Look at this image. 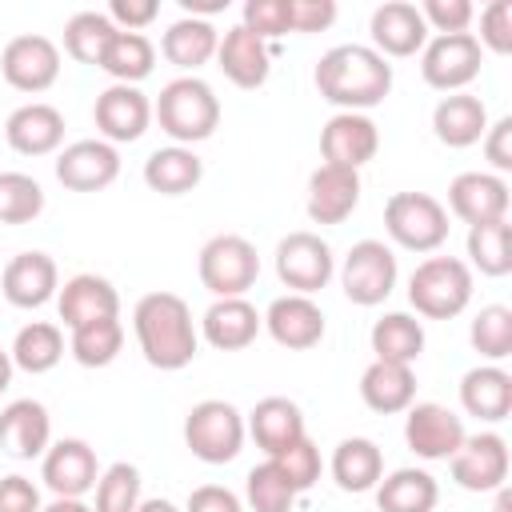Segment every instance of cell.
I'll list each match as a JSON object with an SVG mask.
<instances>
[{
	"instance_id": "38",
	"label": "cell",
	"mask_w": 512,
	"mask_h": 512,
	"mask_svg": "<svg viewBox=\"0 0 512 512\" xmlns=\"http://www.w3.org/2000/svg\"><path fill=\"white\" fill-rule=\"evenodd\" d=\"M152 64H156L152 40L144 32H120V28H116V36H112V44L104 48V60H100V68L116 84H140L152 72Z\"/></svg>"
},
{
	"instance_id": "14",
	"label": "cell",
	"mask_w": 512,
	"mask_h": 512,
	"mask_svg": "<svg viewBox=\"0 0 512 512\" xmlns=\"http://www.w3.org/2000/svg\"><path fill=\"white\" fill-rule=\"evenodd\" d=\"M404 440L420 460H452V452L464 444V420L444 404H408L404 416Z\"/></svg>"
},
{
	"instance_id": "58",
	"label": "cell",
	"mask_w": 512,
	"mask_h": 512,
	"mask_svg": "<svg viewBox=\"0 0 512 512\" xmlns=\"http://www.w3.org/2000/svg\"><path fill=\"white\" fill-rule=\"evenodd\" d=\"M136 512H180V508H176L172 500H160V496H156V500H140Z\"/></svg>"
},
{
	"instance_id": "30",
	"label": "cell",
	"mask_w": 512,
	"mask_h": 512,
	"mask_svg": "<svg viewBox=\"0 0 512 512\" xmlns=\"http://www.w3.org/2000/svg\"><path fill=\"white\" fill-rule=\"evenodd\" d=\"M360 400L380 412V416H392V412H408V404L416 400V376H412V364H388V360H372L360 376Z\"/></svg>"
},
{
	"instance_id": "32",
	"label": "cell",
	"mask_w": 512,
	"mask_h": 512,
	"mask_svg": "<svg viewBox=\"0 0 512 512\" xmlns=\"http://www.w3.org/2000/svg\"><path fill=\"white\" fill-rule=\"evenodd\" d=\"M216 44H220V32L208 24V20H196V16H180L176 24H168V32L160 36V52L168 64H176L180 72H196L204 68L212 56H216Z\"/></svg>"
},
{
	"instance_id": "44",
	"label": "cell",
	"mask_w": 512,
	"mask_h": 512,
	"mask_svg": "<svg viewBox=\"0 0 512 512\" xmlns=\"http://www.w3.org/2000/svg\"><path fill=\"white\" fill-rule=\"evenodd\" d=\"M44 212V188L28 172H0V224H32Z\"/></svg>"
},
{
	"instance_id": "42",
	"label": "cell",
	"mask_w": 512,
	"mask_h": 512,
	"mask_svg": "<svg viewBox=\"0 0 512 512\" xmlns=\"http://www.w3.org/2000/svg\"><path fill=\"white\" fill-rule=\"evenodd\" d=\"M296 496L300 492L292 488V480L284 476V468L272 456L264 464H256L244 480V500H248L252 512H292Z\"/></svg>"
},
{
	"instance_id": "29",
	"label": "cell",
	"mask_w": 512,
	"mask_h": 512,
	"mask_svg": "<svg viewBox=\"0 0 512 512\" xmlns=\"http://www.w3.org/2000/svg\"><path fill=\"white\" fill-rule=\"evenodd\" d=\"M432 132L448 148H468V144L484 140V132H488V108H484V100L472 96V92H448L432 108Z\"/></svg>"
},
{
	"instance_id": "28",
	"label": "cell",
	"mask_w": 512,
	"mask_h": 512,
	"mask_svg": "<svg viewBox=\"0 0 512 512\" xmlns=\"http://www.w3.org/2000/svg\"><path fill=\"white\" fill-rule=\"evenodd\" d=\"M260 328H264L260 312H256L244 296L212 300L208 312H204V320H200L204 340H208L212 348H220V352H240V348H248V344L260 336Z\"/></svg>"
},
{
	"instance_id": "5",
	"label": "cell",
	"mask_w": 512,
	"mask_h": 512,
	"mask_svg": "<svg viewBox=\"0 0 512 512\" xmlns=\"http://www.w3.org/2000/svg\"><path fill=\"white\" fill-rule=\"evenodd\" d=\"M244 416L236 404L228 400H200L188 408V420H184V444L196 460L204 464H228L240 456L244 448Z\"/></svg>"
},
{
	"instance_id": "33",
	"label": "cell",
	"mask_w": 512,
	"mask_h": 512,
	"mask_svg": "<svg viewBox=\"0 0 512 512\" xmlns=\"http://www.w3.org/2000/svg\"><path fill=\"white\" fill-rule=\"evenodd\" d=\"M204 176V164L192 148L184 144H168V148H156L148 160H144V184L160 196H184L200 184Z\"/></svg>"
},
{
	"instance_id": "12",
	"label": "cell",
	"mask_w": 512,
	"mask_h": 512,
	"mask_svg": "<svg viewBox=\"0 0 512 512\" xmlns=\"http://www.w3.org/2000/svg\"><path fill=\"white\" fill-rule=\"evenodd\" d=\"M92 120L100 128V140L132 144L152 124V100L136 84H108L92 104Z\"/></svg>"
},
{
	"instance_id": "4",
	"label": "cell",
	"mask_w": 512,
	"mask_h": 512,
	"mask_svg": "<svg viewBox=\"0 0 512 512\" xmlns=\"http://www.w3.org/2000/svg\"><path fill=\"white\" fill-rule=\"evenodd\" d=\"M472 300V268L456 256H428L408 280V304L428 320H452Z\"/></svg>"
},
{
	"instance_id": "11",
	"label": "cell",
	"mask_w": 512,
	"mask_h": 512,
	"mask_svg": "<svg viewBox=\"0 0 512 512\" xmlns=\"http://www.w3.org/2000/svg\"><path fill=\"white\" fill-rule=\"evenodd\" d=\"M0 72L16 92H48L60 76V48L48 36H12L0 52Z\"/></svg>"
},
{
	"instance_id": "49",
	"label": "cell",
	"mask_w": 512,
	"mask_h": 512,
	"mask_svg": "<svg viewBox=\"0 0 512 512\" xmlns=\"http://www.w3.org/2000/svg\"><path fill=\"white\" fill-rule=\"evenodd\" d=\"M420 16L428 28H436V36H452V32H468L476 8L468 0H424Z\"/></svg>"
},
{
	"instance_id": "59",
	"label": "cell",
	"mask_w": 512,
	"mask_h": 512,
	"mask_svg": "<svg viewBox=\"0 0 512 512\" xmlns=\"http://www.w3.org/2000/svg\"><path fill=\"white\" fill-rule=\"evenodd\" d=\"M496 512H512V492L508 488H496Z\"/></svg>"
},
{
	"instance_id": "55",
	"label": "cell",
	"mask_w": 512,
	"mask_h": 512,
	"mask_svg": "<svg viewBox=\"0 0 512 512\" xmlns=\"http://www.w3.org/2000/svg\"><path fill=\"white\" fill-rule=\"evenodd\" d=\"M180 8H184V16H196V20H204V16H216V12H224V8H228V0H180Z\"/></svg>"
},
{
	"instance_id": "50",
	"label": "cell",
	"mask_w": 512,
	"mask_h": 512,
	"mask_svg": "<svg viewBox=\"0 0 512 512\" xmlns=\"http://www.w3.org/2000/svg\"><path fill=\"white\" fill-rule=\"evenodd\" d=\"M40 508H44L40 488L28 476H20V472L0 476V512H40Z\"/></svg>"
},
{
	"instance_id": "23",
	"label": "cell",
	"mask_w": 512,
	"mask_h": 512,
	"mask_svg": "<svg viewBox=\"0 0 512 512\" xmlns=\"http://www.w3.org/2000/svg\"><path fill=\"white\" fill-rule=\"evenodd\" d=\"M52 444V416L40 400H12L0 412V452L12 460H36Z\"/></svg>"
},
{
	"instance_id": "13",
	"label": "cell",
	"mask_w": 512,
	"mask_h": 512,
	"mask_svg": "<svg viewBox=\"0 0 512 512\" xmlns=\"http://www.w3.org/2000/svg\"><path fill=\"white\" fill-rule=\"evenodd\" d=\"M452 480L464 492H496L508 480V444L496 432L464 436V444L452 452Z\"/></svg>"
},
{
	"instance_id": "15",
	"label": "cell",
	"mask_w": 512,
	"mask_h": 512,
	"mask_svg": "<svg viewBox=\"0 0 512 512\" xmlns=\"http://www.w3.org/2000/svg\"><path fill=\"white\" fill-rule=\"evenodd\" d=\"M116 176H120V152L108 140H76L56 156V180L72 192H100L116 184Z\"/></svg>"
},
{
	"instance_id": "26",
	"label": "cell",
	"mask_w": 512,
	"mask_h": 512,
	"mask_svg": "<svg viewBox=\"0 0 512 512\" xmlns=\"http://www.w3.org/2000/svg\"><path fill=\"white\" fill-rule=\"evenodd\" d=\"M56 308H60L64 328L72 332V328H80V324L120 316V296H116L112 280H104V276H96V272H80V276L64 280V288L56 292Z\"/></svg>"
},
{
	"instance_id": "56",
	"label": "cell",
	"mask_w": 512,
	"mask_h": 512,
	"mask_svg": "<svg viewBox=\"0 0 512 512\" xmlns=\"http://www.w3.org/2000/svg\"><path fill=\"white\" fill-rule=\"evenodd\" d=\"M40 512H92L84 500H72V496H56L52 504H44Z\"/></svg>"
},
{
	"instance_id": "22",
	"label": "cell",
	"mask_w": 512,
	"mask_h": 512,
	"mask_svg": "<svg viewBox=\"0 0 512 512\" xmlns=\"http://www.w3.org/2000/svg\"><path fill=\"white\" fill-rule=\"evenodd\" d=\"M380 148V132L372 124V116L364 112H336L324 128H320V152L324 164H340V168H360L376 156Z\"/></svg>"
},
{
	"instance_id": "6",
	"label": "cell",
	"mask_w": 512,
	"mask_h": 512,
	"mask_svg": "<svg viewBox=\"0 0 512 512\" xmlns=\"http://www.w3.org/2000/svg\"><path fill=\"white\" fill-rule=\"evenodd\" d=\"M384 228L408 252H436L448 240V208L428 192H392L384 204Z\"/></svg>"
},
{
	"instance_id": "24",
	"label": "cell",
	"mask_w": 512,
	"mask_h": 512,
	"mask_svg": "<svg viewBox=\"0 0 512 512\" xmlns=\"http://www.w3.org/2000/svg\"><path fill=\"white\" fill-rule=\"evenodd\" d=\"M360 204V172L340 164H320L308 176V216L316 224H344Z\"/></svg>"
},
{
	"instance_id": "48",
	"label": "cell",
	"mask_w": 512,
	"mask_h": 512,
	"mask_svg": "<svg viewBox=\"0 0 512 512\" xmlns=\"http://www.w3.org/2000/svg\"><path fill=\"white\" fill-rule=\"evenodd\" d=\"M480 48L496 52V56H508L512 52V0H492L484 12H480V36H476Z\"/></svg>"
},
{
	"instance_id": "31",
	"label": "cell",
	"mask_w": 512,
	"mask_h": 512,
	"mask_svg": "<svg viewBox=\"0 0 512 512\" xmlns=\"http://www.w3.org/2000/svg\"><path fill=\"white\" fill-rule=\"evenodd\" d=\"M460 404L476 420H504L512 412V376L500 364H480L460 380Z\"/></svg>"
},
{
	"instance_id": "37",
	"label": "cell",
	"mask_w": 512,
	"mask_h": 512,
	"mask_svg": "<svg viewBox=\"0 0 512 512\" xmlns=\"http://www.w3.org/2000/svg\"><path fill=\"white\" fill-rule=\"evenodd\" d=\"M8 356H12V364H16L20 372H32V376L52 372V368L60 364V356H64V332H60V324H48V320L24 324V328L16 332Z\"/></svg>"
},
{
	"instance_id": "7",
	"label": "cell",
	"mask_w": 512,
	"mask_h": 512,
	"mask_svg": "<svg viewBox=\"0 0 512 512\" xmlns=\"http://www.w3.org/2000/svg\"><path fill=\"white\" fill-rule=\"evenodd\" d=\"M196 272H200V284L216 296V300H228V296H244L256 276H260V256L252 248V240L236 236V232H220L212 236L204 248H200V260H196Z\"/></svg>"
},
{
	"instance_id": "35",
	"label": "cell",
	"mask_w": 512,
	"mask_h": 512,
	"mask_svg": "<svg viewBox=\"0 0 512 512\" xmlns=\"http://www.w3.org/2000/svg\"><path fill=\"white\" fill-rule=\"evenodd\" d=\"M436 500H440V484L424 468H396L376 484L380 512H432Z\"/></svg>"
},
{
	"instance_id": "52",
	"label": "cell",
	"mask_w": 512,
	"mask_h": 512,
	"mask_svg": "<svg viewBox=\"0 0 512 512\" xmlns=\"http://www.w3.org/2000/svg\"><path fill=\"white\" fill-rule=\"evenodd\" d=\"M184 512H244V504H240V496H236L232 488H224V484H200V488L188 492Z\"/></svg>"
},
{
	"instance_id": "10",
	"label": "cell",
	"mask_w": 512,
	"mask_h": 512,
	"mask_svg": "<svg viewBox=\"0 0 512 512\" xmlns=\"http://www.w3.org/2000/svg\"><path fill=\"white\" fill-rule=\"evenodd\" d=\"M332 272H336L332 248L316 232H288L276 244V276L288 292L312 296L332 280Z\"/></svg>"
},
{
	"instance_id": "16",
	"label": "cell",
	"mask_w": 512,
	"mask_h": 512,
	"mask_svg": "<svg viewBox=\"0 0 512 512\" xmlns=\"http://www.w3.org/2000/svg\"><path fill=\"white\" fill-rule=\"evenodd\" d=\"M40 476H44V484H48L56 496L84 500V492H92L96 480H100L92 444H88V440H76V436L48 444L44 464H40Z\"/></svg>"
},
{
	"instance_id": "34",
	"label": "cell",
	"mask_w": 512,
	"mask_h": 512,
	"mask_svg": "<svg viewBox=\"0 0 512 512\" xmlns=\"http://www.w3.org/2000/svg\"><path fill=\"white\" fill-rule=\"evenodd\" d=\"M332 480L344 492H372L384 476V452L368 436H348L332 452Z\"/></svg>"
},
{
	"instance_id": "51",
	"label": "cell",
	"mask_w": 512,
	"mask_h": 512,
	"mask_svg": "<svg viewBox=\"0 0 512 512\" xmlns=\"http://www.w3.org/2000/svg\"><path fill=\"white\" fill-rule=\"evenodd\" d=\"M156 16H160V4H156V0H112V4H108V20H112L120 32H140V28H148Z\"/></svg>"
},
{
	"instance_id": "17",
	"label": "cell",
	"mask_w": 512,
	"mask_h": 512,
	"mask_svg": "<svg viewBox=\"0 0 512 512\" xmlns=\"http://www.w3.org/2000/svg\"><path fill=\"white\" fill-rule=\"evenodd\" d=\"M368 32H372V44H368V48H376L384 60H388V56H396V60L416 56V52L428 44V24H424L420 8L408 4V0H388V4H380V8L372 12V20H368Z\"/></svg>"
},
{
	"instance_id": "19",
	"label": "cell",
	"mask_w": 512,
	"mask_h": 512,
	"mask_svg": "<svg viewBox=\"0 0 512 512\" xmlns=\"http://www.w3.org/2000/svg\"><path fill=\"white\" fill-rule=\"evenodd\" d=\"M268 336L280 344V348H292V352H304V348H316L324 340V312L312 296H276L268 304V312L260 316Z\"/></svg>"
},
{
	"instance_id": "27",
	"label": "cell",
	"mask_w": 512,
	"mask_h": 512,
	"mask_svg": "<svg viewBox=\"0 0 512 512\" xmlns=\"http://www.w3.org/2000/svg\"><path fill=\"white\" fill-rule=\"evenodd\" d=\"M244 428L252 432L256 448H264L268 456H280L284 448H292L296 440L308 436L304 432V412L288 396H264V400H256V408L248 412Z\"/></svg>"
},
{
	"instance_id": "36",
	"label": "cell",
	"mask_w": 512,
	"mask_h": 512,
	"mask_svg": "<svg viewBox=\"0 0 512 512\" xmlns=\"http://www.w3.org/2000/svg\"><path fill=\"white\" fill-rule=\"evenodd\" d=\"M372 352L388 364H416L424 352V324L408 312H388L372 324Z\"/></svg>"
},
{
	"instance_id": "41",
	"label": "cell",
	"mask_w": 512,
	"mask_h": 512,
	"mask_svg": "<svg viewBox=\"0 0 512 512\" xmlns=\"http://www.w3.org/2000/svg\"><path fill=\"white\" fill-rule=\"evenodd\" d=\"M468 256H472V268H480L484 276H508L512 272V224L492 220V224L468 228Z\"/></svg>"
},
{
	"instance_id": "46",
	"label": "cell",
	"mask_w": 512,
	"mask_h": 512,
	"mask_svg": "<svg viewBox=\"0 0 512 512\" xmlns=\"http://www.w3.org/2000/svg\"><path fill=\"white\" fill-rule=\"evenodd\" d=\"M240 24L260 40H280L284 32H292V0H248Z\"/></svg>"
},
{
	"instance_id": "43",
	"label": "cell",
	"mask_w": 512,
	"mask_h": 512,
	"mask_svg": "<svg viewBox=\"0 0 512 512\" xmlns=\"http://www.w3.org/2000/svg\"><path fill=\"white\" fill-rule=\"evenodd\" d=\"M140 508V468L128 460H116L96 480V504L92 512H136Z\"/></svg>"
},
{
	"instance_id": "21",
	"label": "cell",
	"mask_w": 512,
	"mask_h": 512,
	"mask_svg": "<svg viewBox=\"0 0 512 512\" xmlns=\"http://www.w3.org/2000/svg\"><path fill=\"white\" fill-rule=\"evenodd\" d=\"M216 64H220V72H224L236 88L252 92V88H260V84L268 80V72H272V44L260 40L256 32H248L244 24H236V28H228V32L220 36V44H216Z\"/></svg>"
},
{
	"instance_id": "8",
	"label": "cell",
	"mask_w": 512,
	"mask_h": 512,
	"mask_svg": "<svg viewBox=\"0 0 512 512\" xmlns=\"http://www.w3.org/2000/svg\"><path fill=\"white\" fill-rule=\"evenodd\" d=\"M396 256L384 240H360L348 248L344 264H340V288L352 304L360 308H376L392 296L396 288Z\"/></svg>"
},
{
	"instance_id": "1",
	"label": "cell",
	"mask_w": 512,
	"mask_h": 512,
	"mask_svg": "<svg viewBox=\"0 0 512 512\" xmlns=\"http://www.w3.org/2000/svg\"><path fill=\"white\" fill-rule=\"evenodd\" d=\"M312 80L340 112H364L392 92V64L368 44H336L316 60Z\"/></svg>"
},
{
	"instance_id": "53",
	"label": "cell",
	"mask_w": 512,
	"mask_h": 512,
	"mask_svg": "<svg viewBox=\"0 0 512 512\" xmlns=\"http://www.w3.org/2000/svg\"><path fill=\"white\" fill-rule=\"evenodd\" d=\"M336 20V0H292V32H324Z\"/></svg>"
},
{
	"instance_id": "25",
	"label": "cell",
	"mask_w": 512,
	"mask_h": 512,
	"mask_svg": "<svg viewBox=\"0 0 512 512\" xmlns=\"http://www.w3.org/2000/svg\"><path fill=\"white\" fill-rule=\"evenodd\" d=\"M4 140L20 156H52L64 144V116H60V108H52L44 100L20 104L4 120Z\"/></svg>"
},
{
	"instance_id": "47",
	"label": "cell",
	"mask_w": 512,
	"mask_h": 512,
	"mask_svg": "<svg viewBox=\"0 0 512 512\" xmlns=\"http://www.w3.org/2000/svg\"><path fill=\"white\" fill-rule=\"evenodd\" d=\"M280 468H284V476L292 480V488L296 492H308L316 480H320V472H324V460H320V448L304 436V440H296L292 448H284L280 456H272Z\"/></svg>"
},
{
	"instance_id": "40",
	"label": "cell",
	"mask_w": 512,
	"mask_h": 512,
	"mask_svg": "<svg viewBox=\"0 0 512 512\" xmlns=\"http://www.w3.org/2000/svg\"><path fill=\"white\" fill-rule=\"evenodd\" d=\"M112 36H116V24L108 20V12H76L64 24V52L80 64L100 68L104 48L112 44Z\"/></svg>"
},
{
	"instance_id": "20",
	"label": "cell",
	"mask_w": 512,
	"mask_h": 512,
	"mask_svg": "<svg viewBox=\"0 0 512 512\" xmlns=\"http://www.w3.org/2000/svg\"><path fill=\"white\" fill-rule=\"evenodd\" d=\"M0 292L12 308H40L60 292V272L48 252H20L4 264Z\"/></svg>"
},
{
	"instance_id": "45",
	"label": "cell",
	"mask_w": 512,
	"mask_h": 512,
	"mask_svg": "<svg viewBox=\"0 0 512 512\" xmlns=\"http://www.w3.org/2000/svg\"><path fill=\"white\" fill-rule=\"evenodd\" d=\"M468 340L480 356L488 360H504L512 356V308L504 304H484L468 328Z\"/></svg>"
},
{
	"instance_id": "54",
	"label": "cell",
	"mask_w": 512,
	"mask_h": 512,
	"mask_svg": "<svg viewBox=\"0 0 512 512\" xmlns=\"http://www.w3.org/2000/svg\"><path fill=\"white\" fill-rule=\"evenodd\" d=\"M484 156L496 168V176L512 168V116L488 124V132H484Z\"/></svg>"
},
{
	"instance_id": "18",
	"label": "cell",
	"mask_w": 512,
	"mask_h": 512,
	"mask_svg": "<svg viewBox=\"0 0 512 512\" xmlns=\"http://www.w3.org/2000/svg\"><path fill=\"white\" fill-rule=\"evenodd\" d=\"M448 208L468 228L508 220V184L496 172H460L448 184Z\"/></svg>"
},
{
	"instance_id": "57",
	"label": "cell",
	"mask_w": 512,
	"mask_h": 512,
	"mask_svg": "<svg viewBox=\"0 0 512 512\" xmlns=\"http://www.w3.org/2000/svg\"><path fill=\"white\" fill-rule=\"evenodd\" d=\"M12 372H16V364H12V356H8L4 348H0V392H4L8 384H12Z\"/></svg>"
},
{
	"instance_id": "9",
	"label": "cell",
	"mask_w": 512,
	"mask_h": 512,
	"mask_svg": "<svg viewBox=\"0 0 512 512\" xmlns=\"http://www.w3.org/2000/svg\"><path fill=\"white\" fill-rule=\"evenodd\" d=\"M484 48L476 44L472 32H452V36H432L420 48V76L436 92H464L480 76Z\"/></svg>"
},
{
	"instance_id": "39",
	"label": "cell",
	"mask_w": 512,
	"mask_h": 512,
	"mask_svg": "<svg viewBox=\"0 0 512 512\" xmlns=\"http://www.w3.org/2000/svg\"><path fill=\"white\" fill-rule=\"evenodd\" d=\"M120 348H124V324H120V316L80 324V328H72V340H68V352L84 368H108L120 356Z\"/></svg>"
},
{
	"instance_id": "2",
	"label": "cell",
	"mask_w": 512,
	"mask_h": 512,
	"mask_svg": "<svg viewBox=\"0 0 512 512\" xmlns=\"http://www.w3.org/2000/svg\"><path fill=\"white\" fill-rule=\"evenodd\" d=\"M132 328L144 360L160 372H180L196 360L200 336L192 324V308L176 292H148L132 308Z\"/></svg>"
},
{
	"instance_id": "3",
	"label": "cell",
	"mask_w": 512,
	"mask_h": 512,
	"mask_svg": "<svg viewBox=\"0 0 512 512\" xmlns=\"http://www.w3.org/2000/svg\"><path fill=\"white\" fill-rule=\"evenodd\" d=\"M152 116L160 124V132H168L176 144L192 148L200 140H208L220 124V100L212 92V84H204L200 76H176L160 88Z\"/></svg>"
}]
</instances>
